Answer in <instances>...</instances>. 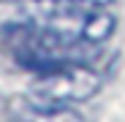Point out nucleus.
Returning a JSON list of instances; mask_svg holds the SVG:
<instances>
[{"label": "nucleus", "instance_id": "obj_1", "mask_svg": "<svg viewBox=\"0 0 125 122\" xmlns=\"http://www.w3.org/2000/svg\"><path fill=\"white\" fill-rule=\"evenodd\" d=\"M11 46H14L16 63L35 73H46V71L73 65V63L87 65L101 49L90 41L62 35V33H57L46 25H38V22L16 27V38L11 41Z\"/></svg>", "mask_w": 125, "mask_h": 122}, {"label": "nucleus", "instance_id": "obj_2", "mask_svg": "<svg viewBox=\"0 0 125 122\" xmlns=\"http://www.w3.org/2000/svg\"><path fill=\"white\" fill-rule=\"evenodd\" d=\"M98 90H101V76L84 63H73L38 73V79L30 84L27 100L35 109V114H57L71 103L93 98Z\"/></svg>", "mask_w": 125, "mask_h": 122}, {"label": "nucleus", "instance_id": "obj_3", "mask_svg": "<svg viewBox=\"0 0 125 122\" xmlns=\"http://www.w3.org/2000/svg\"><path fill=\"white\" fill-rule=\"evenodd\" d=\"M38 25H46L62 35L82 38L101 46L114 35L117 19L106 8H82V6H65V8H49L44 14H35Z\"/></svg>", "mask_w": 125, "mask_h": 122}, {"label": "nucleus", "instance_id": "obj_4", "mask_svg": "<svg viewBox=\"0 0 125 122\" xmlns=\"http://www.w3.org/2000/svg\"><path fill=\"white\" fill-rule=\"evenodd\" d=\"M35 14H44L49 8H65V6H82V8H106L114 0H27Z\"/></svg>", "mask_w": 125, "mask_h": 122}]
</instances>
